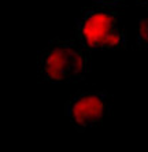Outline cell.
Wrapping results in <instances>:
<instances>
[{"mask_svg":"<svg viewBox=\"0 0 148 152\" xmlns=\"http://www.w3.org/2000/svg\"><path fill=\"white\" fill-rule=\"evenodd\" d=\"M91 70L89 51L74 40L53 39L37 55V77L51 84L85 80Z\"/></svg>","mask_w":148,"mask_h":152,"instance_id":"cell-1","label":"cell"},{"mask_svg":"<svg viewBox=\"0 0 148 152\" xmlns=\"http://www.w3.org/2000/svg\"><path fill=\"white\" fill-rule=\"evenodd\" d=\"M75 36L88 51H118L127 45L121 14L108 7L82 11L75 21Z\"/></svg>","mask_w":148,"mask_h":152,"instance_id":"cell-2","label":"cell"},{"mask_svg":"<svg viewBox=\"0 0 148 152\" xmlns=\"http://www.w3.org/2000/svg\"><path fill=\"white\" fill-rule=\"evenodd\" d=\"M111 110L110 96L104 91H80L67 100L64 114L71 126L85 132L99 126Z\"/></svg>","mask_w":148,"mask_h":152,"instance_id":"cell-3","label":"cell"},{"mask_svg":"<svg viewBox=\"0 0 148 152\" xmlns=\"http://www.w3.org/2000/svg\"><path fill=\"white\" fill-rule=\"evenodd\" d=\"M137 48L138 50H148V15L138 19Z\"/></svg>","mask_w":148,"mask_h":152,"instance_id":"cell-4","label":"cell"},{"mask_svg":"<svg viewBox=\"0 0 148 152\" xmlns=\"http://www.w3.org/2000/svg\"><path fill=\"white\" fill-rule=\"evenodd\" d=\"M92 1H95L97 4H103V6H106V4H116L122 1V0H92Z\"/></svg>","mask_w":148,"mask_h":152,"instance_id":"cell-5","label":"cell"},{"mask_svg":"<svg viewBox=\"0 0 148 152\" xmlns=\"http://www.w3.org/2000/svg\"><path fill=\"white\" fill-rule=\"evenodd\" d=\"M137 1V4H140V6H148V0H136Z\"/></svg>","mask_w":148,"mask_h":152,"instance_id":"cell-6","label":"cell"}]
</instances>
